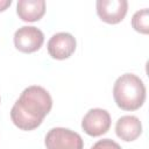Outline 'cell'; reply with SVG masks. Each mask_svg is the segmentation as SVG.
I'll return each instance as SVG.
<instances>
[{
    "label": "cell",
    "instance_id": "cell-10",
    "mask_svg": "<svg viewBox=\"0 0 149 149\" xmlns=\"http://www.w3.org/2000/svg\"><path fill=\"white\" fill-rule=\"evenodd\" d=\"M132 27L141 34L147 35L149 33V10L148 8H143L137 10L132 17Z\"/></svg>",
    "mask_w": 149,
    "mask_h": 149
},
{
    "label": "cell",
    "instance_id": "cell-4",
    "mask_svg": "<svg viewBox=\"0 0 149 149\" xmlns=\"http://www.w3.org/2000/svg\"><path fill=\"white\" fill-rule=\"evenodd\" d=\"M44 42V34L41 29L31 26H23L14 34L15 48L24 54L37 51Z\"/></svg>",
    "mask_w": 149,
    "mask_h": 149
},
{
    "label": "cell",
    "instance_id": "cell-12",
    "mask_svg": "<svg viewBox=\"0 0 149 149\" xmlns=\"http://www.w3.org/2000/svg\"><path fill=\"white\" fill-rule=\"evenodd\" d=\"M12 5V0H0V12L6 10Z\"/></svg>",
    "mask_w": 149,
    "mask_h": 149
},
{
    "label": "cell",
    "instance_id": "cell-6",
    "mask_svg": "<svg viewBox=\"0 0 149 149\" xmlns=\"http://www.w3.org/2000/svg\"><path fill=\"white\" fill-rule=\"evenodd\" d=\"M128 9L127 0H98L97 14L106 23L116 24L121 22Z\"/></svg>",
    "mask_w": 149,
    "mask_h": 149
},
{
    "label": "cell",
    "instance_id": "cell-3",
    "mask_svg": "<svg viewBox=\"0 0 149 149\" xmlns=\"http://www.w3.org/2000/svg\"><path fill=\"white\" fill-rule=\"evenodd\" d=\"M47 149H83L81 136L68 128L56 127L48 132L44 139Z\"/></svg>",
    "mask_w": 149,
    "mask_h": 149
},
{
    "label": "cell",
    "instance_id": "cell-5",
    "mask_svg": "<svg viewBox=\"0 0 149 149\" xmlns=\"http://www.w3.org/2000/svg\"><path fill=\"white\" fill-rule=\"evenodd\" d=\"M111 122V115L106 109L92 108L84 115L81 120V128L87 135L97 137L108 132Z\"/></svg>",
    "mask_w": 149,
    "mask_h": 149
},
{
    "label": "cell",
    "instance_id": "cell-8",
    "mask_svg": "<svg viewBox=\"0 0 149 149\" xmlns=\"http://www.w3.org/2000/svg\"><path fill=\"white\" fill-rule=\"evenodd\" d=\"M115 133L122 141H135L142 134V123L134 115H123L116 121Z\"/></svg>",
    "mask_w": 149,
    "mask_h": 149
},
{
    "label": "cell",
    "instance_id": "cell-7",
    "mask_svg": "<svg viewBox=\"0 0 149 149\" xmlns=\"http://www.w3.org/2000/svg\"><path fill=\"white\" fill-rule=\"evenodd\" d=\"M76 38L69 33H57L48 41V52L55 59H66L76 50Z\"/></svg>",
    "mask_w": 149,
    "mask_h": 149
},
{
    "label": "cell",
    "instance_id": "cell-9",
    "mask_svg": "<svg viewBox=\"0 0 149 149\" xmlns=\"http://www.w3.org/2000/svg\"><path fill=\"white\" fill-rule=\"evenodd\" d=\"M16 13L22 21L35 22L42 19L45 13L44 0H19L16 5Z\"/></svg>",
    "mask_w": 149,
    "mask_h": 149
},
{
    "label": "cell",
    "instance_id": "cell-11",
    "mask_svg": "<svg viewBox=\"0 0 149 149\" xmlns=\"http://www.w3.org/2000/svg\"><path fill=\"white\" fill-rule=\"evenodd\" d=\"M91 149H122L119 143L111 139H102L95 142Z\"/></svg>",
    "mask_w": 149,
    "mask_h": 149
},
{
    "label": "cell",
    "instance_id": "cell-2",
    "mask_svg": "<svg viewBox=\"0 0 149 149\" xmlns=\"http://www.w3.org/2000/svg\"><path fill=\"white\" fill-rule=\"evenodd\" d=\"M113 97L118 107L123 111H136L146 100V86L134 73L121 74L114 83Z\"/></svg>",
    "mask_w": 149,
    "mask_h": 149
},
{
    "label": "cell",
    "instance_id": "cell-1",
    "mask_svg": "<svg viewBox=\"0 0 149 149\" xmlns=\"http://www.w3.org/2000/svg\"><path fill=\"white\" fill-rule=\"evenodd\" d=\"M52 107L49 92L42 86L31 85L24 88L10 111L13 123L22 130L37 128Z\"/></svg>",
    "mask_w": 149,
    "mask_h": 149
}]
</instances>
